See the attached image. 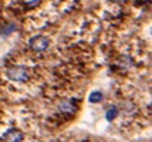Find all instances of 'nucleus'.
<instances>
[{
    "mask_svg": "<svg viewBox=\"0 0 152 142\" xmlns=\"http://www.w3.org/2000/svg\"><path fill=\"white\" fill-rule=\"evenodd\" d=\"M110 1H113V3H122L124 0H110Z\"/></svg>",
    "mask_w": 152,
    "mask_h": 142,
    "instance_id": "9d476101",
    "label": "nucleus"
},
{
    "mask_svg": "<svg viewBox=\"0 0 152 142\" xmlns=\"http://www.w3.org/2000/svg\"><path fill=\"white\" fill-rule=\"evenodd\" d=\"M16 30V25L11 22H5L0 24V35H9Z\"/></svg>",
    "mask_w": 152,
    "mask_h": 142,
    "instance_id": "39448f33",
    "label": "nucleus"
},
{
    "mask_svg": "<svg viewBox=\"0 0 152 142\" xmlns=\"http://www.w3.org/2000/svg\"><path fill=\"white\" fill-rule=\"evenodd\" d=\"M23 140V133L18 129H10L4 134V141L5 142H21Z\"/></svg>",
    "mask_w": 152,
    "mask_h": 142,
    "instance_id": "7ed1b4c3",
    "label": "nucleus"
},
{
    "mask_svg": "<svg viewBox=\"0 0 152 142\" xmlns=\"http://www.w3.org/2000/svg\"><path fill=\"white\" fill-rule=\"evenodd\" d=\"M58 109H59L63 113H72V112L76 110V106H75L74 100H70V99H63V100L59 101Z\"/></svg>",
    "mask_w": 152,
    "mask_h": 142,
    "instance_id": "20e7f679",
    "label": "nucleus"
},
{
    "mask_svg": "<svg viewBox=\"0 0 152 142\" xmlns=\"http://www.w3.org/2000/svg\"><path fill=\"white\" fill-rule=\"evenodd\" d=\"M118 62H120L121 68H123V69H127V68H129L132 65V59L129 57H127V55H122L118 59Z\"/></svg>",
    "mask_w": 152,
    "mask_h": 142,
    "instance_id": "423d86ee",
    "label": "nucleus"
},
{
    "mask_svg": "<svg viewBox=\"0 0 152 142\" xmlns=\"http://www.w3.org/2000/svg\"><path fill=\"white\" fill-rule=\"evenodd\" d=\"M23 1H24V4L28 5V6H35V5L39 4L40 0H23Z\"/></svg>",
    "mask_w": 152,
    "mask_h": 142,
    "instance_id": "1a4fd4ad",
    "label": "nucleus"
},
{
    "mask_svg": "<svg viewBox=\"0 0 152 142\" xmlns=\"http://www.w3.org/2000/svg\"><path fill=\"white\" fill-rule=\"evenodd\" d=\"M117 113H118L117 109H116L115 106H112V107H110V109L106 111L105 117H106V119H107V120H112L113 118H115V117L117 116Z\"/></svg>",
    "mask_w": 152,
    "mask_h": 142,
    "instance_id": "6e6552de",
    "label": "nucleus"
},
{
    "mask_svg": "<svg viewBox=\"0 0 152 142\" xmlns=\"http://www.w3.org/2000/svg\"><path fill=\"white\" fill-rule=\"evenodd\" d=\"M103 100V94L100 93V92H93V93H91V95H89V101L91 103H100V101Z\"/></svg>",
    "mask_w": 152,
    "mask_h": 142,
    "instance_id": "0eeeda50",
    "label": "nucleus"
},
{
    "mask_svg": "<svg viewBox=\"0 0 152 142\" xmlns=\"http://www.w3.org/2000/svg\"><path fill=\"white\" fill-rule=\"evenodd\" d=\"M29 46L35 52H42L48 46V39L44 35H35L30 39Z\"/></svg>",
    "mask_w": 152,
    "mask_h": 142,
    "instance_id": "f03ea898",
    "label": "nucleus"
},
{
    "mask_svg": "<svg viewBox=\"0 0 152 142\" xmlns=\"http://www.w3.org/2000/svg\"><path fill=\"white\" fill-rule=\"evenodd\" d=\"M6 76L15 82H26L29 77V74L22 66H11L6 70Z\"/></svg>",
    "mask_w": 152,
    "mask_h": 142,
    "instance_id": "f257e3e1",
    "label": "nucleus"
}]
</instances>
